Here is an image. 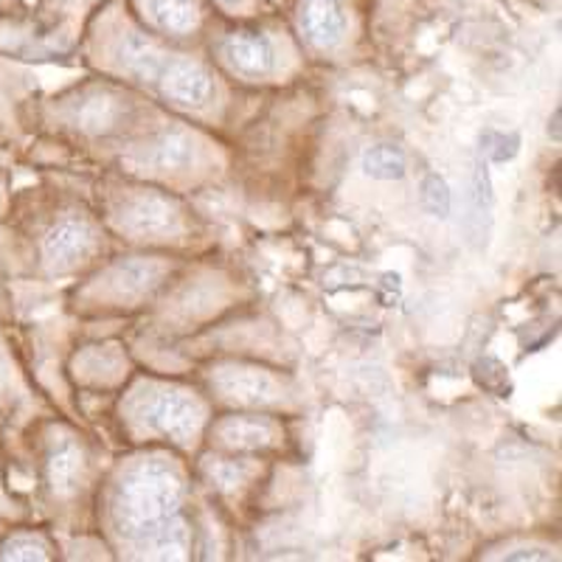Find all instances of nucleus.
Listing matches in <instances>:
<instances>
[{
    "label": "nucleus",
    "instance_id": "nucleus-16",
    "mask_svg": "<svg viewBox=\"0 0 562 562\" xmlns=\"http://www.w3.org/2000/svg\"><path fill=\"white\" fill-rule=\"evenodd\" d=\"M52 546L40 535H12L0 543V560H48Z\"/></svg>",
    "mask_w": 562,
    "mask_h": 562
},
{
    "label": "nucleus",
    "instance_id": "nucleus-1",
    "mask_svg": "<svg viewBox=\"0 0 562 562\" xmlns=\"http://www.w3.org/2000/svg\"><path fill=\"white\" fill-rule=\"evenodd\" d=\"M180 501L183 484L172 467L160 459L138 461L115 495V524L140 549L158 557H180L189 546Z\"/></svg>",
    "mask_w": 562,
    "mask_h": 562
},
{
    "label": "nucleus",
    "instance_id": "nucleus-7",
    "mask_svg": "<svg viewBox=\"0 0 562 562\" xmlns=\"http://www.w3.org/2000/svg\"><path fill=\"white\" fill-rule=\"evenodd\" d=\"M122 228L140 239L167 237L180 228V209L167 194L140 192L124 203Z\"/></svg>",
    "mask_w": 562,
    "mask_h": 562
},
{
    "label": "nucleus",
    "instance_id": "nucleus-11",
    "mask_svg": "<svg viewBox=\"0 0 562 562\" xmlns=\"http://www.w3.org/2000/svg\"><path fill=\"white\" fill-rule=\"evenodd\" d=\"M167 276V262H160L155 256H133L124 259L108 273V293H113L115 301L122 299H140V295L153 293L160 281Z\"/></svg>",
    "mask_w": 562,
    "mask_h": 562
},
{
    "label": "nucleus",
    "instance_id": "nucleus-4",
    "mask_svg": "<svg viewBox=\"0 0 562 562\" xmlns=\"http://www.w3.org/2000/svg\"><path fill=\"white\" fill-rule=\"evenodd\" d=\"M135 419L144 428L172 441H192L205 422V405L192 391L169 385V389H149L135 403Z\"/></svg>",
    "mask_w": 562,
    "mask_h": 562
},
{
    "label": "nucleus",
    "instance_id": "nucleus-24",
    "mask_svg": "<svg viewBox=\"0 0 562 562\" xmlns=\"http://www.w3.org/2000/svg\"><path fill=\"white\" fill-rule=\"evenodd\" d=\"M270 7H281V3H284V0H268Z\"/></svg>",
    "mask_w": 562,
    "mask_h": 562
},
{
    "label": "nucleus",
    "instance_id": "nucleus-20",
    "mask_svg": "<svg viewBox=\"0 0 562 562\" xmlns=\"http://www.w3.org/2000/svg\"><path fill=\"white\" fill-rule=\"evenodd\" d=\"M450 192L448 183L439 178V175H428V178L422 180V205L436 214V217H448L450 214Z\"/></svg>",
    "mask_w": 562,
    "mask_h": 562
},
{
    "label": "nucleus",
    "instance_id": "nucleus-21",
    "mask_svg": "<svg viewBox=\"0 0 562 562\" xmlns=\"http://www.w3.org/2000/svg\"><path fill=\"white\" fill-rule=\"evenodd\" d=\"M475 378H479V383L484 385L486 391H495L498 396H506V391H509L506 369L498 360H479V363H475Z\"/></svg>",
    "mask_w": 562,
    "mask_h": 562
},
{
    "label": "nucleus",
    "instance_id": "nucleus-14",
    "mask_svg": "<svg viewBox=\"0 0 562 562\" xmlns=\"http://www.w3.org/2000/svg\"><path fill=\"white\" fill-rule=\"evenodd\" d=\"M149 164L158 169H183L194 160V140L183 130H167L149 144Z\"/></svg>",
    "mask_w": 562,
    "mask_h": 562
},
{
    "label": "nucleus",
    "instance_id": "nucleus-12",
    "mask_svg": "<svg viewBox=\"0 0 562 562\" xmlns=\"http://www.w3.org/2000/svg\"><path fill=\"white\" fill-rule=\"evenodd\" d=\"M492 225V180L486 172L484 158H475L473 175H470V192H467V217L464 231L470 245L481 248L486 245Z\"/></svg>",
    "mask_w": 562,
    "mask_h": 562
},
{
    "label": "nucleus",
    "instance_id": "nucleus-17",
    "mask_svg": "<svg viewBox=\"0 0 562 562\" xmlns=\"http://www.w3.org/2000/svg\"><path fill=\"white\" fill-rule=\"evenodd\" d=\"M209 9L217 14L220 20L243 23V20L262 18V14L273 7H270L268 0H209Z\"/></svg>",
    "mask_w": 562,
    "mask_h": 562
},
{
    "label": "nucleus",
    "instance_id": "nucleus-6",
    "mask_svg": "<svg viewBox=\"0 0 562 562\" xmlns=\"http://www.w3.org/2000/svg\"><path fill=\"white\" fill-rule=\"evenodd\" d=\"M211 385L231 403L250 405V408L273 405L284 396L279 380L256 366H217L211 371Z\"/></svg>",
    "mask_w": 562,
    "mask_h": 562
},
{
    "label": "nucleus",
    "instance_id": "nucleus-10",
    "mask_svg": "<svg viewBox=\"0 0 562 562\" xmlns=\"http://www.w3.org/2000/svg\"><path fill=\"white\" fill-rule=\"evenodd\" d=\"M211 436L217 439L220 448L225 450H245V453H254V450H268L279 441V430L270 419L256 414H231L225 419H220L211 430Z\"/></svg>",
    "mask_w": 562,
    "mask_h": 562
},
{
    "label": "nucleus",
    "instance_id": "nucleus-5",
    "mask_svg": "<svg viewBox=\"0 0 562 562\" xmlns=\"http://www.w3.org/2000/svg\"><path fill=\"white\" fill-rule=\"evenodd\" d=\"M127 7L138 23L169 43L200 37L214 14L209 0H127Z\"/></svg>",
    "mask_w": 562,
    "mask_h": 562
},
{
    "label": "nucleus",
    "instance_id": "nucleus-19",
    "mask_svg": "<svg viewBox=\"0 0 562 562\" xmlns=\"http://www.w3.org/2000/svg\"><path fill=\"white\" fill-rule=\"evenodd\" d=\"M520 138L518 135H506L498 133V130H486L481 135V158H490L495 164H504V160H512L518 155Z\"/></svg>",
    "mask_w": 562,
    "mask_h": 562
},
{
    "label": "nucleus",
    "instance_id": "nucleus-22",
    "mask_svg": "<svg viewBox=\"0 0 562 562\" xmlns=\"http://www.w3.org/2000/svg\"><path fill=\"white\" fill-rule=\"evenodd\" d=\"M506 560H551V554L546 549H518L509 551Z\"/></svg>",
    "mask_w": 562,
    "mask_h": 562
},
{
    "label": "nucleus",
    "instance_id": "nucleus-13",
    "mask_svg": "<svg viewBox=\"0 0 562 562\" xmlns=\"http://www.w3.org/2000/svg\"><path fill=\"white\" fill-rule=\"evenodd\" d=\"M85 479V453L77 441L59 439L54 441L52 453H48V486L54 495L68 498L82 486Z\"/></svg>",
    "mask_w": 562,
    "mask_h": 562
},
{
    "label": "nucleus",
    "instance_id": "nucleus-2",
    "mask_svg": "<svg viewBox=\"0 0 562 562\" xmlns=\"http://www.w3.org/2000/svg\"><path fill=\"white\" fill-rule=\"evenodd\" d=\"M371 0H290L293 34L313 54H335L363 26Z\"/></svg>",
    "mask_w": 562,
    "mask_h": 562
},
{
    "label": "nucleus",
    "instance_id": "nucleus-18",
    "mask_svg": "<svg viewBox=\"0 0 562 562\" xmlns=\"http://www.w3.org/2000/svg\"><path fill=\"white\" fill-rule=\"evenodd\" d=\"M119 99H110V97H93L88 99V104H85L82 115H79V122H82V127H90V130H110L115 124V119H119Z\"/></svg>",
    "mask_w": 562,
    "mask_h": 562
},
{
    "label": "nucleus",
    "instance_id": "nucleus-9",
    "mask_svg": "<svg viewBox=\"0 0 562 562\" xmlns=\"http://www.w3.org/2000/svg\"><path fill=\"white\" fill-rule=\"evenodd\" d=\"M97 250V231L85 220H63L43 239L45 259L57 268H77Z\"/></svg>",
    "mask_w": 562,
    "mask_h": 562
},
{
    "label": "nucleus",
    "instance_id": "nucleus-3",
    "mask_svg": "<svg viewBox=\"0 0 562 562\" xmlns=\"http://www.w3.org/2000/svg\"><path fill=\"white\" fill-rule=\"evenodd\" d=\"M217 34V54L234 74L248 79L270 77L279 68L281 40L276 29H268L256 20L231 23Z\"/></svg>",
    "mask_w": 562,
    "mask_h": 562
},
{
    "label": "nucleus",
    "instance_id": "nucleus-23",
    "mask_svg": "<svg viewBox=\"0 0 562 562\" xmlns=\"http://www.w3.org/2000/svg\"><path fill=\"white\" fill-rule=\"evenodd\" d=\"M560 110H554V124H549V133H554V140H560Z\"/></svg>",
    "mask_w": 562,
    "mask_h": 562
},
{
    "label": "nucleus",
    "instance_id": "nucleus-15",
    "mask_svg": "<svg viewBox=\"0 0 562 562\" xmlns=\"http://www.w3.org/2000/svg\"><path fill=\"white\" fill-rule=\"evenodd\" d=\"M366 175L378 180H400L405 175V155L396 147L389 144H380V147H371L363 158Z\"/></svg>",
    "mask_w": 562,
    "mask_h": 562
},
{
    "label": "nucleus",
    "instance_id": "nucleus-8",
    "mask_svg": "<svg viewBox=\"0 0 562 562\" xmlns=\"http://www.w3.org/2000/svg\"><path fill=\"white\" fill-rule=\"evenodd\" d=\"M158 90L180 108H203L214 97V74L200 59L178 52L160 79Z\"/></svg>",
    "mask_w": 562,
    "mask_h": 562
}]
</instances>
